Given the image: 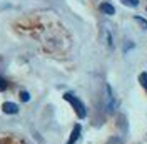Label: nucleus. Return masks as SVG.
Returning <instances> with one entry per match:
<instances>
[{"instance_id":"1","label":"nucleus","mask_w":147,"mask_h":144,"mask_svg":"<svg viewBox=\"0 0 147 144\" xmlns=\"http://www.w3.org/2000/svg\"><path fill=\"white\" fill-rule=\"evenodd\" d=\"M64 99L70 104L74 107V111L77 112V116L80 117V119H84V117L87 116V111H85V106H84V102L79 97H75L74 94H70V92H67V94H64Z\"/></svg>"},{"instance_id":"2","label":"nucleus","mask_w":147,"mask_h":144,"mask_svg":"<svg viewBox=\"0 0 147 144\" xmlns=\"http://www.w3.org/2000/svg\"><path fill=\"white\" fill-rule=\"evenodd\" d=\"M80 131H82V127H80V124L74 126V129H72V134H70V139L67 141V144H75V143H77V139L80 137Z\"/></svg>"},{"instance_id":"3","label":"nucleus","mask_w":147,"mask_h":144,"mask_svg":"<svg viewBox=\"0 0 147 144\" xmlns=\"http://www.w3.org/2000/svg\"><path fill=\"white\" fill-rule=\"evenodd\" d=\"M2 109H3L5 114H17L18 112V106L17 104H13V102H3Z\"/></svg>"},{"instance_id":"4","label":"nucleus","mask_w":147,"mask_h":144,"mask_svg":"<svg viewBox=\"0 0 147 144\" xmlns=\"http://www.w3.org/2000/svg\"><path fill=\"white\" fill-rule=\"evenodd\" d=\"M105 90H107V111L112 112L114 111V97H112V89L109 86H105Z\"/></svg>"},{"instance_id":"5","label":"nucleus","mask_w":147,"mask_h":144,"mask_svg":"<svg viewBox=\"0 0 147 144\" xmlns=\"http://www.w3.org/2000/svg\"><path fill=\"white\" fill-rule=\"evenodd\" d=\"M100 10L105 14V15H114L115 14V9H114V5H110L109 2H104L100 5Z\"/></svg>"},{"instance_id":"6","label":"nucleus","mask_w":147,"mask_h":144,"mask_svg":"<svg viewBox=\"0 0 147 144\" xmlns=\"http://www.w3.org/2000/svg\"><path fill=\"white\" fill-rule=\"evenodd\" d=\"M139 82L142 84V87L147 90V72H142L140 75H139Z\"/></svg>"},{"instance_id":"7","label":"nucleus","mask_w":147,"mask_h":144,"mask_svg":"<svg viewBox=\"0 0 147 144\" xmlns=\"http://www.w3.org/2000/svg\"><path fill=\"white\" fill-rule=\"evenodd\" d=\"M120 2L127 7H137L139 5V0H120Z\"/></svg>"},{"instance_id":"8","label":"nucleus","mask_w":147,"mask_h":144,"mask_svg":"<svg viewBox=\"0 0 147 144\" xmlns=\"http://www.w3.org/2000/svg\"><path fill=\"white\" fill-rule=\"evenodd\" d=\"M136 20H137L139 24L142 25V29H147V22L144 20V18H140V17H136Z\"/></svg>"},{"instance_id":"9","label":"nucleus","mask_w":147,"mask_h":144,"mask_svg":"<svg viewBox=\"0 0 147 144\" xmlns=\"http://www.w3.org/2000/svg\"><path fill=\"white\" fill-rule=\"evenodd\" d=\"M5 89H7V82H5V79L0 77V90H5Z\"/></svg>"},{"instance_id":"10","label":"nucleus","mask_w":147,"mask_h":144,"mask_svg":"<svg viewBox=\"0 0 147 144\" xmlns=\"http://www.w3.org/2000/svg\"><path fill=\"white\" fill-rule=\"evenodd\" d=\"M20 97H22V101H28V99H30L27 92H22V94H20Z\"/></svg>"}]
</instances>
